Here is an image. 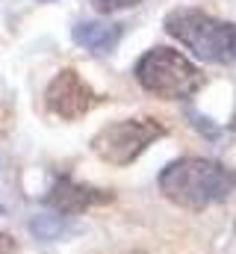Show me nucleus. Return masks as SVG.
Instances as JSON below:
<instances>
[{"mask_svg": "<svg viewBox=\"0 0 236 254\" xmlns=\"http://www.w3.org/2000/svg\"><path fill=\"white\" fill-rule=\"evenodd\" d=\"M160 192L166 201L183 210H207L228 201L236 190V172L219 160L180 157L160 172Z\"/></svg>", "mask_w": 236, "mask_h": 254, "instance_id": "f257e3e1", "label": "nucleus"}, {"mask_svg": "<svg viewBox=\"0 0 236 254\" xmlns=\"http://www.w3.org/2000/svg\"><path fill=\"white\" fill-rule=\"evenodd\" d=\"M169 127L160 119H127V122H110L92 136V154L101 157V163L124 169L136 163L157 139H163Z\"/></svg>", "mask_w": 236, "mask_h": 254, "instance_id": "20e7f679", "label": "nucleus"}, {"mask_svg": "<svg viewBox=\"0 0 236 254\" xmlns=\"http://www.w3.org/2000/svg\"><path fill=\"white\" fill-rule=\"evenodd\" d=\"M62 219H65V216H59V213L57 216H36L30 228H33V234H36L39 240H57V237H62V234L68 231V225H65Z\"/></svg>", "mask_w": 236, "mask_h": 254, "instance_id": "6e6552de", "label": "nucleus"}, {"mask_svg": "<svg viewBox=\"0 0 236 254\" xmlns=\"http://www.w3.org/2000/svg\"><path fill=\"white\" fill-rule=\"evenodd\" d=\"M124 36V24H116V21H80L74 30H71V39L92 51V54H110L116 51V45Z\"/></svg>", "mask_w": 236, "mask_h": 254, "instance_id": "0eeeda50", "label": "nucleus"}, {"mask_svg": "<svg viewBox=\"0 0 236 254\" xmlns=\"http://www.w3.org/2000/svg\"><path fill=\"white\" fill-rule=\"evenodd\" d=\"M113 198L116 195L110 190H98V187H89V184H80V181L62 175L45 195V204L54 207V213H59V216H83L92 207L113 204Z\"/></svg>", "mask_w": 236, "mask_h": 254, "instance_id": "423d86ee", "label": "nucleus"}, {"mask_svg": "<svg viewBox=\"0 0 236 254\" xmlns=\"http://www.w3.org/2000/svg\"><path fill=\"white\" fill-rule=\"evenodd\" d=\"M0 254H18V240L9 231H0Z\"/></svg>", "mask_w": 236, "mask_h": 254, "instance_id": "9d476101", "label": "nucleus"}, {"mask_svg": "<svg viewBox=\"0 0 236 254\" xmlns=\"http://www.w3.org/2000/svg\"><path fill=\"white\" fill-rule=\"evenodd\" d=\"M133 74L136 83L160 101H189L201 92L207 80L192 60L172 48H151L148 54H142Z\"/></svg>", "mask_w": 236, "mask_h": 254, "instance_id": "7ed1b4c3", "label": "nucleus"}, {"mask_svg": "<svg viewBox=\"0 0 236 254\" xmlns=\"http://www.w3.org/2000/svg\"><path fill=\"white\" fill-rule=\"evenodd\" d=\"M231 130H234V133H236V116H234V122H231Z\"/></svg>", "mask_w": 236, "mask_h": 254, "instance_id": "9b49d317", "label": "nucleus"}, {"mask_svg": "<svg viewBox=\"0 0 236 254\" xmlns=\"http://www.w3.org/2000/svg\"><path fill=\"white\" fill-rule=\"evenodd\" d=\"M142 0H95V9L101 12V15H116L121 9H133V6H139Z\"/></svg>", "mask_w": 236, "mask_h": 254, "instance_id": "1a4fd4ad", "label": "nucleus"}, {"mask_svg": "<svg viewBox=\"0 0 236 254\" xmlns=\"http://www.w3.org/2000/svg\"><path fill=\"white\" fill-rule=\"evenodd\" d=\"M166 33L192 51L201 63L236 65V24L195 6H177L166 15Z\"/></svg>", "mask_w": 236, "mask_h": 254, "instance_id": "f03ea898", "label": "nucleus"}, {"mask_svg": "<svg viewBox=\"0 0 236 254\" xmlns=\"http://www.w3.org/2000/svg\"><path fill=\"white\" fill-rule=\"evenodd\" d=\"M107 98L98 95L77 68H62L57 77L48 83L45 89V104L48 110L62 119V122H77L83 116H89L95 107H101Z\"/></svg>", "mask_w": 236, "mask_h": 254, "instance_id": "39448f33", "label": "nucleus"}]
</instances>
